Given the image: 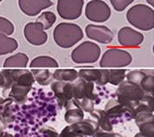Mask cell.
<instances>
[{
    "label": "cell",
    "instance_id": "ee69618b",
    "mask_svg": "<svg viewBox=\"0 0 154 137\" xmlns=\"http://www.w3.org/2000/svg\"><path fill=\"white\" fill-rule=\"evenodd\" d=\"M2 1H3V0H0V3H1V2H2Z\"/></svg>",
    "mask_w": 154,
    "mask_h": 137
},
{
    "label": "cell",
    "instance_id": "277c9868",
    "mask_svg": "<svg viewBox=\"0 0 154 137\" xmlns=\"http://www.w3.org/2000/svg\"><path fill=\"white\" fill-rule=\"evenodd\" d=\"M101 56L100 47L92 42L85 41L74 48L71 52V59L77 64H93L95 63Z\"/></svg>",
    "mask_w": 154,
    "mask_h": 137
},
{
    "label": "cell",
    "instance_id": "f1b7e54d",
    "mask_svg": "<svg viewBox=\"0 0 154 137\" xmlns=\"http://www.w3.org/2000/svg\"><path fill=\"white\" fill-rule=\"evenodd\" d=\"M145 75H146V73L144 71L134 70V71H130L128 74H126V78L128 79V82L139 85Z\"/></svg>",
    "mask_w": 154,
    "mask_h": 137
},
{
    "label": "cell",
    "instance_id": "603a6c76",
    "mask_svg": "<svg viewBox=\"0 0 154 137\" xmlns=\"http://www.w3.org/2000/svg\"><path fill=\"white\" fill-rule=\"evenodd\" d=\"M29 67L31 68H41V67L58 68L59 65L54 58L51 57H47V56H41V57H38L34 58L31 61Z\"/></svg>",
    "mask_w": 154,
    "mask_h": 137
},
{
    "label": "cell",
    "instance_id": "f546056e",
    "mask_svg": "<svg viewBox=\"0 0 154 137\" xmlns=\"http://www.w3.org/2000/svg\"><path fill=\"white\" fill-rule=\"evenodd\" d=\"M14 31V26L8 19L0 16V33H4L7 36L13 34Z\"/></svg>",
    "mask_w": 154,
    "mask_h": 137
},
{
    "label": "cell",
    "instance_id": "cb8c5ba5",
    "mask_svg": "<svg viewBox=\"0 0 154 137\" xmlns=\"http://www.w3.org/2000/svg\"><path fill=\"white\" fill-rule=\"evenodd\" d=\"M31 73L34 76L35 82H38L40 85L46 86L53 83V73L48 69H32Z\"/></svg>",
    "mask_w": 154,
    "mask_h": 137
},
{
    "label": "cell",
    "instance_id": "4316f807",
    "mask_svg": "<svg viewBox=\"0 0 154 137\" xmlns=\"http://www.w3.org/2000/svg\"><path fill=\"white\" fill-rule=\"evenodd\" d=\"M38 23H40L43 26V29L45 31L50 29L54 23L56 22V15L51 12V11H46L43 12L37 19Z\"/></svg>",
    "mask_w": 154,
    "mask_h": 137
},
{
    "label": "cell",
    "instance_id": "484cf974",
    "mask_svg": "<svg viewBox=\"0 0 154 137\" xmlns=\"http://www.w3.org/2000/svg\"><path fill=\"white\" fill-rule=\"evenodd\" d=\"M79 77L86 82L96 83L101 74V69H81L78 72Z\"/></svg>",
    "mask_w": 154,
    "mask_h": 137
},
{
    "label": "cell",
    "instance_id": "60d3db41",
    "mask_svg": "<svg viewBox=\"0 0 154 137\" xmlns=\"http://www.w3.org/2000/svg\"><path fill=\"white\" fill-rule=\"evenodd\" d=\"M0 137H14L13 135L8 134V133H4L2 131H0Z\"/></svg>",
    "mask_w": 154,
    "mask_h": 137
},
{
    "label": "cell",
    "instance_id": "d4e9b609",
    "mask_svg": "<svg viewBox=\"0 0 154 137\" xmlns=\"http://www.w3.org/2000/svg\"><path fill=\"white\" fill-rule=\"evenodd\" d=\"M126 78V69H108V83L119 85Z\"/></svg>",
    "mask_w": 154,
    "mask_h": 137
},
{
    "label": "cell",
    "instance_id": "7a4b0ae2",
    "mask_svg": "<svg viewBox=\"0 0 154 137\" xmlns=\"http://www.w3.org/2000/svg\"><path fill=\"white\" fill-rule=\"evenodd\" d=\"M127 20L132 26L139 30L151 31L154 28L153 9L146 5H135L128 11Z\"/></svg>",
    "mask_w": 154,
    "mask_h": 137
},
{
    "label": "cell",
    "instance_id": "30bf717a",
    "mask_svg": "<svg viewBox=\"0 0 154 137\" xmlns=\"http://www.w3.org/2000/svg\"><path fill=\"white\" fill-rule=\"evenodd\" d=\"M144 37L141 32L130 27H123L118 32L119 43L127 47H135L143 42Z\"/></svg>",
    "mask_w": 154,
    "mask_h": 137
},
{
    "label": "cell",
    "instance_id": "d6a6232c",
    "mask_svg": "<svg viewBox=\"0 0 154 137\" xmlns=\"http://www.w3.org/2000/svg\"><path fill=\"white\" fill-rule=\"evenodd\" d=\"M113 8L118 12L124 11L130 4H132L134 0H110Z\"/></svg>",
    "mask_w": 154,
    "mask_h": 137
},
{
    "label": "cell",
    "instance_id": "8fae6325",
    "mask_svg": "<svg viewBox=\"0 0 154 137\" xmlns=\"http://www.w3.org/2000/svg\"><path fill=\"white\" fill-rule=\"evenodd\" d=\"M86 33L90 40L102 44H110L114 37L110 29L103 25L88 24L86 27Z\"/></svg>",
    "mask_w": 154,
    "mask_h": 137
},
{
    "label": "cell",
    "instance_id": "9a60e30c",
    "mask_svg": "<svg viewBox=\"0 0 154 137\" xmlns=\"http://www.w3.org/2000/svg\"><path fill=\"white\" fill-rule=\"evenodd\" d=\"M30 90H31V86L22 85V84H18V83H13L10 88L4 89L3 95L5 98L12 99L15 102L22 103L26 99L27 95Z\"/></svg>",
    "mask_w": 154,
    "mask_h": 137
},
{
    "label": "cell",
    "instance_id": "d6986e66",
    "mask_svg": "<svg viewBox=\"0 0 154 137\" xmlns=\"http://www.w3.org/2000/svg\"><path fill=\"white\" fill-rule=\"evenodd\" d=\"M74 128L78 130L79 133L85 135L86 136H93L97 131L100 130V127L98 126L97 123L94 120L87 119V120H82L80 122L72 124Z\"/></svg>",
    "mask_w": 154,
    "mask_h": 137
},
{
    "label": "cell",
    "instance_id": "8992f818",
    "mask_svg": "<svg viewBox=\"0 0 154 137\" xmlns=\"http://www.w3.org/2000/svg\"><path fill=\"white\" fill-rule=\"evenodd\" d=\"M86 17L94 23H103L109 20L111 15L110 6L103 0H92L87 4Z\"/></svg>",
    "mask_w": 154,
    "mask_h": 137
},
{
    "label": "cell",
    "instance_id": "ba28073f",
    "mask_svg": "<svg viewBox=\"0 0 154 137\" xmlns=\"http://www.w3.org/2000/svg\"><path fill=\"white\" fill-rule=\"evenodd\" d=\"M24 36L28 42L34 46L44 45L48 39L42 24L38 22H32L26 24L24 28Z\"/></svg>",
    "mask_w": 154,
    "mask_h": 137
},
{
    "label": "cell",
    "instance_id": "52a82bcc",
    "mask_svg": "<svg viewBox=\"0 0 154 137\" xmlns=\"http://www.w3.org/2000/svg\"><path fill=\"white\" fill-rule=\"evenodd\" d=\"M84 0H58L57 11L59 15L65 20H76L81 14Z\"/></svg>",
    "mask_w": 154,
    "mask_h": 137
},
{
    "label": "cell",
    "instance_id": "44dd1931",
    "mask_svg": "<svg viewBox=\"0 0 154 137\" xmlns=\"http://www.w3.org/2000/svg\"><path fill=\"white\" fill-rule=\"evenodd\" d=\"M53 77L55 81L73 83L79 78V73L75 69H56L53 73Z\"/></svg>",
    "mask_w": 154,
    "mask_h": 137
},
{
    "label": "cell",
    "instance_id": "d590c367",
    "mask_svg": "<svg viewBox=\"0 0 154 137\" xmlns=\"http://www.w3.org/2000/svg\"><path fill=\"white\" fill-rule=\"evenodd\" d=\"M41 132L43 133L44 137H59V135L57 134V132L49 126H45L44 128H42Z\"/></svg>",
    "mask_w": 154,
    "mask_h": 137
},
{
    "label": "cell",
    "instance_id": "9c48e42d",
    "mask_svg": "<svg viewBox=\"0 0 154 137\" xmlns=\"http://www.w3.org/2000/svg\"><path fill=\"white\" fill-rule=\"evenodd\" d=\"M73 99L79 100L85 98L94 100L98 98V94L94 91V83L86 82L85 80L79 78L72 83Z\"/></svg>",
    "mask_w": 154,
    "mask_h": 137
},
{
    "label": "cell",
    "instance_id": "836d02e7",
    "mask_svg": "<svg viewBox=\"0 0 154 137\" xmlns=\"http://www.w3.org/2000/svg\"><path fill=\"white\" fill-rule=\"evenodd\" d=\"M76 100H77V99H76ZM77 102L79 103V107L82 109V110L85 111V112L90 113L93 109H94V100H92V99H90L85 98V99L77 100Z\"/></svg>",
    "mask_w": 154,
    "mask_h": 137
},
{
    "label": "cell",
    "instance_id": "f35d334b",
    "mask_svg": "<svg viewBox=\"0 0 154 137\" xmlns=\"http://www.w3.org/2000/svg\"><path fill=\"white\" fill-rule=\"evenodd\" d=\"M0 87H5V77L2 72H0Z\"/></svg>",
    "mask_w": 154,
    "mask_h": 137
},
{
    "label": "cell",
    "instance_id": "1f68e13d",
    "mask_svg": "<svg viewBox=\"0 0 154 137\" xmlns=\"http://www.w3.org/2000/svg\"><path fill=\"white\" fill-rule=\"evenodd\" d=\"M59 137H88L85 135L79 133L78 130H76L74 128V126L72 125H69L66 126L64 129H63V131L61 132V134L59 135Z\"/></svg>",
    "mask_w": 154,
    "mask_h": 137
},
{
    "label": "cell",
    "instance_id": "e575fe53",
    "mask_svg": "<svg viewBox=\"0 0 154 137\" xmlns=\"http://www.w3.org/2000/svg\"><path fill=\"white\" fill-rule=\"evenodd\" d=\"M95 83L98 85H101V86L108 83V69H101L100 77Z\"/></svg>",
    "mask_w": 154,
    "mask_h": 137
},
{
    "label": "cell",
    "instance_id": "8d00e7d4",
    "mask_svg": "<svg viewBox=\"0 0 154 137\" xmlns=\"http://www.w3.org/2000/svg\"><path fill=\"white\" fill-rule=\"evenodd\" d=\"M93 137H123L119 133H112V132H105V131H97Z\"/></svg>",
    "mask_w": 154,
    "mask_h": 137
},
{
    "label": "cell",
    "instance_id": "74e56055",
    "mask_svg": "<svg viewBox=\"0 0 154 137\" xmlns=\"http://www.w3.org/2000/svg\"><path fill=\"white\" fill-rule=\"evenodd\" d=\"M140 102H142V103H143V104L149 106L152 109H153L154 110L153 96H152H152H151V95H144V97L143 98V99H142Z\"/></svg>",
    "mask_w": 154,
    "mask_h": 137
},
{
    "label": "cell",
    "instance_id": "e0dca14e",
    "mask_svg": "<svg viewBox=\"0 0 154 137\" xmlns=\"http://www.w3.org/2000/svg\"><path fill=\"white\" fill-rule=\"evenodd\" d=\"M10 75L13 79V83L32 86L35 83L34 76L31 72L25 69H9Z\"/></svg>",
    "mask_w": 154,
    "mask_h": 137
},
{
    "label": "cell",
    "instance_id": "2e32d148",
    "mask_svg": "<svg viewBox=\"0 0 154 137\" xmlns=\"http://www.w3.org/2000/svg\"><path fill=\"white\" fill-rule=\"evenodd\" d=\"M66 113L64 115V120L65 122L72 125L78 122H80L84 119V111L79 107V103L75 99H71L67 102Z\"/></svg>",
    "mask_w": 154,
    "mask_h": 137
},
{
    "label": "cell",
    "instance_id": "7bdbcfd3",
    "mask_svg": "<svg viewBox=\"0 0 154 137\" xmlns=\"http://www.w3.org/2000/svg\"><path fill=\"white\" fill-rule=\"evenodd\" d=\"M134 137H148V136H145V135H142L141 133H139V134H136V135H135Z\"/></svg>",
    "mask_w": 154,
    "mask_h": 137
},
{
    "label": "cell",
    "instance_id": "b9f144b4",
    "mask_svg": "<svg viewBox=\"0 0 154 137\" xmlns=\"http://www.w3.org/2000/svg\"><path fill=\"white\" fill-rule=\"evenodd\" d=\"M146 1L149 5H151L152 6H154V0H146Z\"/></svg>",
    "mask_w": 154,
    "mask_h": 137
},
{
    "label": "cell",
    "instance_id": "ffe728a7",
    "mask_svg": "<svg viewBox=\"0 0 154 137\" xmlns=\"http://www.w3.org/2000/svg\"><path fill=\"white\" fill-rule=\"evenodd\" d=\"M28 62H29V57L26 54L17 53L5 59L4 63V67L5 68H12V67L25 68L28 66Z\"/></svg>",
    "mask_w": 154,
    "mask_h": 137
},
{
    "label": "cell",
    "instance_id": "5bb4252c",
    "mask_svg": "<svg viewBox=\"0 0 154 137\" xmlns=\"http://www.w3.org/2000/svg\"><path fill=\"white\" fill-rule=\"evenodd\" d=\"M51 89L58 100V104L61 106L65 107L67 102L73 99V89L71 83L55 81L51 83Z\"/></svg>",
    "mask_w": 154,
    "mask_h": 137
},
{
    "label": "cell",
    "instance_id": "4fadbf2b",
    "mask_svg": "<svg viewBox=\"0 0 154 137\" xmlns=\"http://www.w3.org/2000/svg\"><path fill=\"white\" fill-rule=\"evenodd\" d=\"M18 3L22 13L29 16H36L54 5L51 0H19Z\"/></svg>",
    "mask_w": 154,
    "mask_h": 137
},
{
    "label": "cell",
    "instance_id": "4dcf8cb0",
    "mask_svg": "<svg viewBox=\"0 0 154 137\" xmlns=\"http://www.w3.org/2000/svg\"><path fill=\"white\" fill-rule=\"evenodd\" d=\"M140 133L145 136L154 137V121L146 122L138 126Z\"/></svg>",
    "mask_w": 154,
    "mask_h": 137
},
{
    "label": "cell",
    "instance_id": "5b68a950",
    "mask_svg": "<svg viewBox=\"0 0 154 137\" xmlns=\"http://www.w3.org/2000/svg\"><path fill=\"white\" fill-rule=\"evenodd\" d=\"M132 56L126 50L119 48H110L103 55L100 67L103 68H119L131 64Z\"/></svg>",
    "mask_w": 154,
    "mask_h": 137
},
{
    "label": "cell",
    "instance_id": "ac0fdd59",
    "mask_svg": "<svg viewBox=\"0 0 154 137\" xmlns=\"http://www.w3.org/2000/svg\"><path fill=\"white\" fill-rule=\"evenodd\" d=\"M90 115L96 120L98 126L105 131V132H112L113 129V124L111 123V120L108 116L107 113L103 109H93Z\"/></svg>",
    "mask_w": 154,
    "mask_h": 137
},
{
    "label": "cell",
    "instance_id": "6da1fadb",
    "mask_svg": "<svg viewBox=\"0 0 154 137\" xmlns=\"http://www.w3.org/2000/svg\"><path fill=\"white\" fill-rule=\"evenodd\" d=\"M84 37L82 29L75 23H59L54 31L55 43L63 48L71 47Z\"/></svg>",
    "mask_w": 154,
    "mask_h": 137
},
{
    "label": "cell",
    "instance_id": "83f0119b",
    "mask_svg": "<svg viewBox=\"0 0 154 137\" xmlns=\"http://www.w3.org/2000/svg\"><path fill=\"white\" fill-rule=\"evenodd\" d=\"M139 86L141 87V89L144 91L145 93H153L154 89V77L153 74H147L143 77V79L142 80V82L140 83Z\"/></svg>",
    "mask_w": 154,
    "mask_h": 137
},
{
    "label": "cell",
    "instance_id": "ab89813d",
    "mask_svg": "<svg viewBox=\"0 0 154 137\" xmlns=\"http://www.w3.org/2000/svg\"><path fill=\"white\" fill-rule=\"evenodd\" d=\"M6 127H7V123H5V121L0 116V131L5 130Z\"/></svg>",
    "mask_w": 154,
    "mask_h": 137
},
{
    "label": "cell",
    "instance_id": "3957f363",
    "mask_svg": "<svg viewBox=\"0 0 154 137\" xmlns=\"http://www.w3.org/2000/svg\"><path fill=\"white\" fill-rule=\"evenodd\" d=\"M144 95L145 92L139 85L128 81H123L120 83L116 91V96L118 98L117 100L123 105L130 106L134 109L139 105Z\"/></svg>",
    "mask_w": 154,
    "mask_h": 137
},
{
    "label": "cell",
    "instance_id": "7c38bea8",
    "mask_svg": "<svg viewBox=\"0 0 154 137\" xmlns=\"http://www.w3.org/2000/svg\"><path fill=\"white\" fill-rule=\"evenodd\" d=\"M104 111L107 113L112 123V119H119L124 116H128L129 119L134 118V109L130 106H126L119 103L117 99H110L105 105Z\"/></svg>",
    "mask_w": 154,
    "mask_h": 137
},
{
    "label": "cell",
    "instance_id": "7402d4cb",
    "mask_svg": "<svg viewBox=\"0 0 154 137\" xmlns=\"http://www.w3.org/2000/svg\"><path fill=\"white\" fill-rule=\"evenodd\" d=\"M18 47V42L12 38H9L4 33H0V56L13 53Z\"/></svg>",
    "mask_w": 154,
    "mask_h": 137
}]
</instances>
